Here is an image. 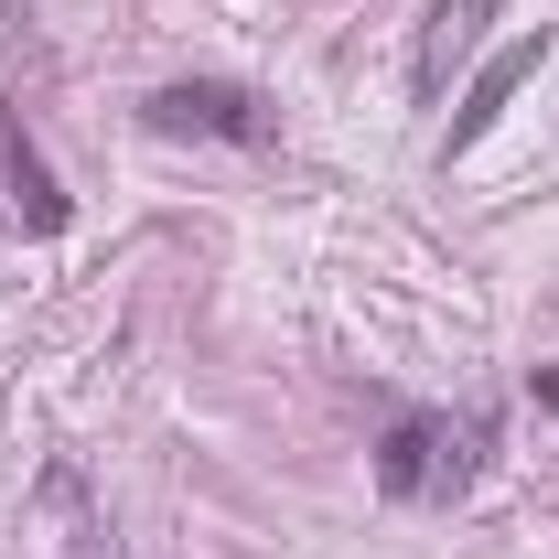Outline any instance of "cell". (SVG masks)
Here are the masks:
<instances>
[{"label": "cell", "mask_w": 559, "mask_h": 559, "mask_svg": "<svg viewBox=\"0 0 559 559\" xmlns=\"http://www.w3.org/2000/svg\"><path fill=\"white\" fill-rule=\"evenodd\" d=\"M151 130H173V140H248V151H259V140H270V108H259V97H248V86H226V75H183V86H162V97H151Z\"/></svg>", "instance_id": "6da1fadb"}, {"label": "cell", "mask_w": 559, "mask_h": 559, "mask_svg": "<svg viewBox=\"0 0 559 559\" xmlns=\"http://www.w3.org/2000/svg\"><path fill=\"white\" fill-rule=\"evenodd\" d=\"M0 183H11V215H22V226H33V237H66V183H55V162H44V151H33V130H22V119H0Z\"/></svg>", "instance_id": "7a4b0ae2"}, {"label": "cell", "mask_w": 559, "mask_h": 559, "mask_svg": "<svg viewBox=\"0 0 559 559\" xmlns=\"http://www.w3.org/2000/svg\"><path fill=\"white\" fill-rule=\"evenodd\" d=\"M538 66H549V33H516V44H506V55H495L485 75H474V97L452 108V140H441V151H474V140H485L495 119H506V97H516V86H527Z\"/></svg>", "instance_id": "3957f363"}, {"label": "cell", "mask_w": 559, "mask_h": 559, "mask_svg": "<svg viewBox=\"0 0 559 559\" xmlns=\"http://www.w3.org/2000/svg\"><path fill=\"white\" fill-rule=\"evenodd\" d=\"M485 22H495V0H430V11H419V55H409L419 97H441V75L485 44Z\"/></svg>", "instance_id": "277c9868"}, {"label": "cell", "mask_w": 559, "mask_h": 559, "mask_svg": "<svg viewBox=\"0 0 559 559\" xmlns=\"http://www.w3.org/2000/svg\"><path fill=\"white\" fill-rule=\"evenodd\" d=\"M377 485H388V495H452V485H463V463L441 452V419H399V430H388Z\"/></svg>", "instance_id": "5b68a950"}, {"label": "cell", "mask_w": 559, "mask_h": 559, "mask_svg": "<svg viewBox=\"0 0 559 559\" xmlns=\"http://www.w3.org/2000/svg\"><path fill=\"white\" fill-rule=\"evenodd\" d=\"M66 559H108V549H97V527H86V516H75V538H66Z\"/></svg>", "instance_id": "8992f818"}]
</instances>
